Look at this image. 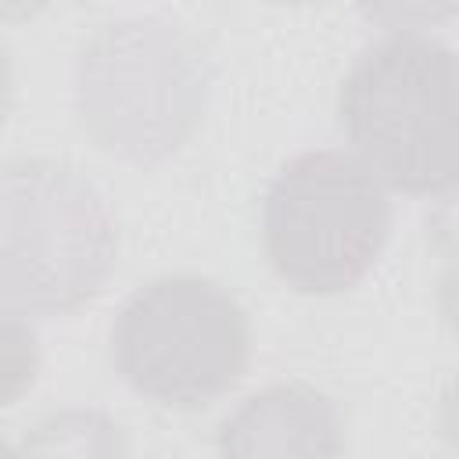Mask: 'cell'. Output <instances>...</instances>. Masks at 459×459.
I'll list each match as a JSON object with an SVG mask.
<instances>
[{"instance_id": "cell-1", "label": "cell", "mask_w": 459, "mask_h": 459, "mask_svg": "<svg viewBox=\"0 0 459 459\" xmlns=\"http://www.w3.org/2000/svg\"><path fill=\"white\" fill-rule=\"evenodd\" d=\"M355 158L405 194L459 186V57L423 32L373 43L341 90Z\"/></svg>"}, {"instance_id": "cell-2", "label": "cell", "mask_w": 459, "mask_h": 459, "mask_svg": "<svg viewBox=\"0 0 459 459\" xmlns=\"http://www.w3.org/2000/svg\"><path fill=\"white\" fill-rule=\"evenodd\" d=\"M115 262V230L97 190L50 158L11 161L0 176V287L22 312H72Z\"/></svg>"}, {"instance_id": "cell-3", "label": "cell", "mask_w": 459, "mask_h": 459, "mask_svg": "<svg viewBox=\"0 0 459 459\" xmlns=\"http://www.w3.org/2000/svg\"><path fill=\"white\" fill-rule=\"evenodd\" d=\"M82 129L111 154L158 161L197 126L208 72L190 36L161 22H115L79 57Z\"/></svg>"}, {"instance_id": "cell-4", "label": "cell", "mask_w": 459, "mask_h": 459, "mask_svg": "<svg viewBox=\"0 0 459 459\" xmlns=\"http://www.w3.org/2000/svg\"><path fill=\"white\" fill-rule=\"evenodd\" d=\"M387 226L384 183L341 151L294 158L265 197L269 262L305 294L351 287L377 262Z\"/></svg>"}, {"instance_id": "cell-5", "label": "cell", "mask_w": 459, "mask_h": 459, "mask_svg": "<svg viewBox=\"0 0 459 459\" xmlns=\"http://www.w3.org/2000/svg\"><path fill=\"white\" fill-rule=\"evenodd\" d=\"M111 355L140 394L190 409L240 377L247 319L222 287L197 276H165L122 308Z\"/></svg>"}, {"instance_id": "cell-6", "label": "cell", "mask_w": 459, "mask_h": 459, "mask_svg": "<svg viewBox=\"0 0 459 459\" xmlns=\"http://www.w3.org/2000/svg\"><path fill=\"white\" fill-rule=\"evenodd\" d=\"M337 409L308 384L251 394L219 430V459H337Z\"/></svg>"}, {"instance_id": "cell-7", "label": "cell", "mask_w": 459, "mask_h": 459, "mask_svg": "<svg viewBox=\"0 0 459 459\" xmlns=\"http://www.w3.org/2000/svg\"><path fill=\"white\" fill-rule=\"evenodd\" d=\"M7 459H129L115 420L90 409H65L39 420Z\"/></svg>"}, {"instance_id": "cell-8", "label": "cell", "mask_w": 459, "mask_h": 459, "mask_svg": "<svg viewBox=\"0 0 459 459\" xmlns=\"http://www.w3.org/2000/svg\"><path fill=\"white\" fill-rule=\"evenodd\" d=\"M32 369H36L32 333L22 330L14 319H7V326H4V398L7 402L18 394V387L25 380H32Z\"/></svg>"}, {"instance_id": "cell-9", "label": "cell", "mask_w": 459, "mask_h": 459, "mask_svg": "<svg viewBox=\"0 0 459 459\" xmlns=\"http://www.w3.org/2000/svg\"><path fill=\"white\" fill-rule=\"evenodd\" d=\"M437 301H441V316L452 326V333L459 337V251L448 258L441 283H437Z\"/></svg>"}, {"instance_id": "cell-10", "label": "cell", "mask_w": 459, "mask_h": 459, "mask_svg": "<svg viewBox=\"0 0 459 459\" xmlns=\"http://www.w3.org/2000/svg\"><path fill=\"white\" fill-rule=\"evenodd\" d=\"M441 434L448 437L452 448H459V373L441 394Z\"/></svg>"}]
</instances>
